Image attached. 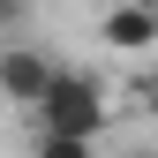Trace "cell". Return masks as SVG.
<instances>
[{"label": "cell", "instance_id": "6da1fadb", "mask_svg": "<svg viewBox=\"0 0 158 158\" xmlns=\"http://www.w3.org/2000/svg\"><path fill=\"white\" fill-rule=\"evenodd\" d=\"M106 121H113L106 83H98L90 68H68V60H60V75H53V83H45V98H38V135L98 143V135H106Z\"/></svg>", "mask_w": 158, "mask_h": 158}, {"label": "cell", "instance_id": "7a4b0ae2", "mask_svg": "<svg viewBox=\"0 0 158 158\" xmlns=\"http://www.w3.org/2000/svg\"><path fill=\"white\" fill-rule=\"evenodd\" d=\"M53 75H60L53 53H38V45H0V98H8V106L38 113V98H45Z\"/></svg>", "mask_w": 158, "mask_h": 158}, {"label": "cell", "instance_id": "3957f363", "mask_svg": "<svg viewBox=\"0 0 158 158\" xmlns=\"http://www.w3.org/2000/svg\"><path fill=\"white\" fill-rule=\"evenodd\" d=\"M98 38L113 53H151L158 45V8H106L98 15Z\"/></svg>", "mask_w": 158, "mask_h": 158}, {"label": "cell", "instance_id": "277c9868", "mask_svg": "<svg viewBox=\"0 0 158 158\" xmlns=\"http://www.w3.org/2000/svg\"><path fill=\"white\" fill-rule=\"evenodd\" d=\"M30 158H98V143H68V135H38Z\"/></svg>", "mask_w": 158, "mask_h": 158}, {"label": "cell", "instance_id": "5b68a950", "mask_svg": "<svg viewBox=\"0 0 158 158\" xmlns=\"http://www.w3.org/2000/svg\"><path fill=\"white\" fill-rule=\"evenodd\" d=\"M0 30H23V8L15 0H0Z\"/></svg>", "mask_w": 158, "mask_h": 158}, {"label": "cell", "instance_id": "8992f818", "mask_svg": "<svg viewBox=\"0 0 158 158\" xmlns=\"http://www.w3.org/2000/svg\"><path fill=\"white\" fill-rule=\"evenodd\" d=\"M143 113H158V68L143 75Z\"/></svg>", "mask_w": 158, "mask_h": 158}, {"label": "cell", "instance_id": "52a82bcc", "mask_svg": "<svg viewBox=\"0 0 158 158\" xmlns=\"http://www.w3.org/2000/svg\"><path fill=\"white\" fill-rule=\"evenodd\" d=\"M143 158H158V151H143Z\"/></svg>", "mask_w": 158, "mask_h": 158}]
</instances>
